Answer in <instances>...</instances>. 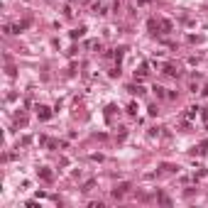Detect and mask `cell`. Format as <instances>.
Returning a JSON list of instances; mask_svg holds the SVG:
<instances>
[{
  "instance_id": "1",
  "label": "cell",
  "mask_w": 208,
  "mask_h": 208,
  "mask_svg": "<svg viewBox=\"0 0 208 208\" xmlns=\"http://www.w3.org/2000/svg\"><path fill=\"white\" fill-rule=\"evenodd\" d=\"M37 115H39L42 120H47V118H49L52 113H49V108H47V105H39V108H37Z\"/></svg>"
},
{
  "instance_id": "2",
  "label": "cell",
  "mask_w": 208,
  "mask_h": 208,
  "mask_svg": "<svg viewBox=\"0 0 208 208\" xmlns=\"http://www.w3.org/2000/svg\"><path fill=\"white\" fill-rule=\"evenodd\" d=\"M193 152H198V154H203V152H208V139H206V142H201L198 147H193Z\"/></svg>"
},
{
  "instance_id": "4",
  "label": "cell",
  "mask_w": 208,
  "mask_h": 208,
  "mask_svg": "<svg viewBox=\"0 0 208 208\" xmlns=\"http://www.w3.org/2000/svg\"><path fill=\"white\" fill-rule=\"evenodd\" d=\"M164 73H169V76H179V71L174 69V66H164Z\"/></svg>"
},
{
  "instance_id": "3",
  "label": "cell",
  "mask_w": 208,
  "mask_h": 208,
  "mask_svg": "<svg viewBox=\"0 0 208 208\" xmlns=\"http://www.w3.org/2000/svg\"><path fill=\"white\" fill-rule=\"evenodd\" d=\"M39 176H42L44 181H52V172H47V169H39Z\"/></svg>"
},
{
  "instance_id": "5",
  "label": "cell",
  "mask_w": 208,
  "mask_h": 208,
  "mask_svg": "<svg viewBox=\"0 0 208 208\" xmlns=\"http://www.w3.org/2000/svg\"><path fill=\"white\" fill-rule=\"evenodd\" d=\"M130 93H137V96H139V93H144V91H142L139 86H130Z\"/></svg>"
}]
</instances>
